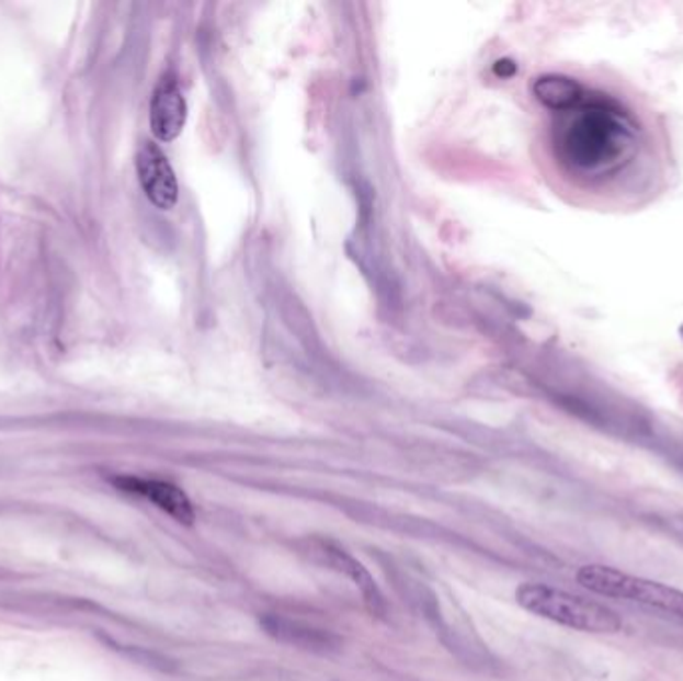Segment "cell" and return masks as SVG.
<instances>
[{"label": "cell", "mask_w": 683, "mask_h": 681, "mask_svg": "<svg viewBox=\"0 0 683 681\" xmlns=\"http://www.w3.org/2000/svg\"><path fill=\"white\" fill-rule=\"evenodd\" d=\"M556 114L554 155L578 184L612 192L638 172L650 138L626 102L602 90H585L573 106Z\"/></svg>", "instance_id": "obj_1"}, {"label": "cell", "mask_w": 683, "mask_h": 681, "mask_svg": "<svg viewBox=\"0 0 683 681\" xmlns=\"http://www.w3.org/2000/svg\"><path fill=\"white\" fill-rule=\"evenodd\" d=\"M515 600L530 614L578 632L616 634L622 629L619 615L604 603L585 600L546 583H522L515 590Z\"/></svg>", "instance_id": "obj_2"}, {"label": "cell", "mask_w": 683, "mask_h": 681, "mask_svg": "<svg viewBox=\"0 0 683 681\" xmlns=\"http://www.w3.org/2000/svg\"><path fill=\"white\" fill-rule=\"evenodd\" d=\"M576 578L582 588L597 595L644 603L665 614L683 617V592L660 581L644 580V578L629 576L616 568L595 566V564L580 568Z\"/></svg>", "instance_id": "obj_3"}, {"label": "cell", "mask_w": 683, "mask_h": 681, "mask_svg": "<svg viewBox=\"0 0 683 681\" xmlns=\"http://www.w3.org/2000/svg\"><path fill=\"white\" fill-rule=\"evenodd\" d=\"M304 552L314 561L322 564L326 568H332L338 574H344L346 578L354 581V586L360 588L362 598H364V602L368 605L372 614L384 615L386 602H384L380 588L376 586L371 571L366 570L354 556H350L344 547L337 546L334 542L316 537V540H308L304 544Z\"/></svg>", "instance_id": "obj_4"}, {"label": "cell", "mask_w": 683, "mask_h": 681, "mask_svg": "<svg viewBox=\"0 0 683 681\" xmlns=\"http://www.w3.org/2000/svg\"><path fill=\"white\" fill-rule=\"evenodd\" d=\"M138 179L148 201L160 211H170L179 201V182L169 158L152 143H145L136 157Z\"/></svg>", "instance_id": "obj_5"}, {"label": "cell", "mask_w": 683, "mask_h": 681, "mask_svg": "<svg viewBox=\"0 0 683 681\" xmlns=\"http://www.w3.org/2000/svg\"><path fill=\"white\" fill-rule=\"evenodd\" d=\"M113 484L118 490L135 493L155 503L180 524H192L196 518L191 498L170 481L148 480V478H136V476H114Z\"/></svg>", "instance_id": "obj_6"}, {"label": "cell", "mask_w": 683, "mask_h": 681, "mask_svg": "<svg viewBox=\"0 0 683 681\" xmlns=\"http://www.w3.org/2000/svg\"><path fill=\"white\" fill-rule=\"evenodd\" d=\"M186 124V101L179 82L164 77L158 82L150 102V128L162 143H170L182 133Z\"/></svg>", "instance_id": "obj_7"}, {"label": "cell", "mask_w": 683, "mask_h": 681, "mask_svg": "<svg viewBox=\"0 0 683 681\" xmlns=\"http://www.w3.org/2000/svg\"><path fill=\"white\" fill-rule=\"evenodd\" d=\"M262 626L269 632L270 636L281 639L284 644L298 646L304 649H330L338 644L337 637L328 634L325 629H316L312 626H306L303 622L288 620L282 615H266L262 620Z\"/></svg>", "instance_id": "obj_8"}, {"label": "cell", "mask_w": 683, "mask_h": 681, "mask_svg": "<svg viewBox=\"0 0 683 681\" xmlns=\"http://www.w3.org/2000/svg\"><path fill=\"white\" fill-rule=\"evenodd\" d=\"M582 84L570 77L549 75L534 82V94L546 109L554 112L566 111L583 97Z\"/></svg>", "instance_id": "obj_9"}, {"label": "cell", "mask_w": 683, "mask_h": 681, "mask_svg": "<svg viewBox=\"0 0 683 681\" xmlns=\"http://www.w3.org/2000/svg\"><path fill=\"white\" fill-rule=\"evenodd\" d=\"M493 70L498 77H512L515 72V65L512 60H500V63H496Z\"/></svg>", "instance_id": "obj_10"}]
</instances>
